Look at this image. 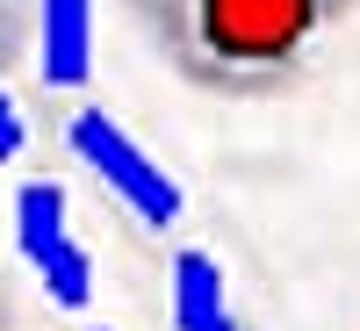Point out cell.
<instances>
[{"label":"cell","mask_w":360,"mask_h":331,"mask_svg":"<svg viewBox=\"0 0 360 331\" xmlns=\"http://www.w3.org/2000/svg\"><path fill=\"white\" fill-rule=\"evenodd\" d=\"M15 252H22V266L44 281V295L65 317H79L94 303V252H86V238L72 231L65 188L44 180V173H29L15 188Z\"/></svg>","instance_id":"obj_3"},{"label":"cell","mask_w":360,"mask_h":331,"mask_svg":"<svg viewBox=\"0 0 360 331\" xmlns=\"http://www.w3.org/2000/svg\"><path fill=\"white\" fill-rule=\"evenodd\" d=\"M15 159H29V115H22V101L0 86V166H15Z\"/></svg>","instance_id":"obj_6"},{"label":"cell","mask_w":360,"mask_h":331,"mask_svg":"<svg viewBox=\"0 0 360 331\" xmlns=\"http://www.w3.org/2000/svg\"><path fill=\"white\" fill-rule=\"evenodd\" d=\"M37 65L51 94H86L94 72V0H37Z\"/></svg>","instance_id":"obj_5"},{"label":"cell","mask_w":360,"mask_h":331,"mask_svg":"<svg viewBox=\"0 0 360 331\" xmlns=\"http://www.w3.org/2000/svg\"><path fill=\"white\" fill-rule=\"evenodd\" d=\"M15 324H22V310H15V281L0 274V331H15Z\"/></svg>","instance_id":"obj_7"},{"label":"cell","mask_w":360,"mask_h":331,"mask_svg":"<svg viewBox=\"0 0 360 331\" xmlns=\"http://www.w3.org/2000/svg\"><path fill=\"white\" fill-rule=\"evenodd\" d=\"M86 331H108V324H86Z\"/></svg>","instance_id":"obj_8"},{"label":"cell","mask_w":360,"mask_h":331,"mask_svg":"<svg viewBox=\"0 0 360 331\" xmlns=\"http://www.w3.org/2000/svg\"><path fill=\"white\" fill-rule=\"evenodd\" d=\"M166 303H173V331H252L231 303L224 259L209 245H173L166 259Z\"/></svg>","instance_id":"obj_4"},{"label":"cell","mask_w":360,"mask_h":331,"mask_svg":"<svg viewBox=\"0 0 360 331\" xmlns=\"http://www.w3.org/2000/svg\"><path fill=\"white\" fill-rule=\"evenodd\" d=\"M166 65L224 101H266L317 72L360 0H123Z\"/></svg>","instance_id":"obj_1"},{"label":"cell","mask_w":360,"mask_h":331,"mask_svg":"<svg viewBox=\"0 0 360 331\" xmlns=\"http://www.w3.org/2000/svg\"><path fill=\"white\" fill-rule=\"evenodd\" d=\"M65 152L94 173L144 231H180V223H188V188H180V180L144 152L101 101H72L65 108Z\"/></svg>","instance_id":"obj_2"}]
</instances>
